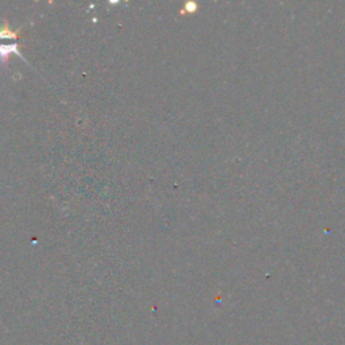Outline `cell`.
I'll list each match as a JSON object with an SVG mask.
<instances>
[{
  "label": "cell",
  "mask_w": 345,
  "mask_h": 345,
  "mask_svg": "<svg viewBox=\"0 0 345 345\" xmlns=\"http://www.w3.org/2000/svg\"><path fill=\"white\" fill-rule=\"evenodd\" d=\"M22 27H19L18 30H12L10 25H8V22H4L3 27L0 29V39H12V41H15V39H18Z\"/></svg>",
  "instance_id": "obj_2"
},
{
  "label": "cell",
  "mask_w": 345,
  "mask_h": 345,
  "mask_svg": "<svg viewBox=\"0 0 345 345\" xmlns=\"http://www.w3.org/2000/svg\"><path fill=\"white\" fill-rule=\"evenodd\" d=\"M12 54H15L19 58H22L23 61H26L22 53L18 49V43H8V45H4V43H0V62L1 64H7L8 58H10Z\"/></svg>",
  "instance_id": "obj_1"
}]
</instances>
